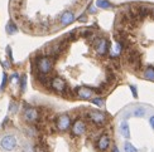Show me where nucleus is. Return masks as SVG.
I'll use <instances>...</instances> for the list:
<instances>
[{"instance_id":"nucleus-9","label":"nucleus","mask_w":154,"mask_h":152,"mask_svg":"<svg viewBox=\"0 0 154 152\" xmlns=\"http://www.w3.org/2000/svg\"><path fill=\"white\" fill-rule=\"evenodd\" d=\"M86 132V123L82 119H77L72 124V135L73 136H82Z\"/></svg>"},{"instance_id":"nucleus-21","label":"nucleus","mask_w":154,"mask_h":152,"mask_svg":"<svg viewBox=\"0 0 154 152\" xmlns=\"http://www.w3.org/2000/svg\"><path fill=\"white\" fill-rule=\"evenodd\" d=\"M91 101H92V103H94V104L99 106V107H102V106H104V99H102L101 97H95V98H92Z\"/></svg>"},{"instance_id":"nucleus-17","label":"nucleus","mask_w":154,"mask_h":152,"mask_svg":"<svg viewBox=\"0 0 154 152\" xmlns=\"http://www.w3.org/2000/svg\"><path fill=\"white\" fill-rule=\"evenodd\" d=\"M96 6L101 9H110L112 8V4L109 0H96Z\"/></svg>"},{"instance_id":"nucleus-19","label":"nucleus","mask_w":154,"mask_h":152,"mask_svg":"<svg viewBox=\"0 0 154 152\" xmlns=\"http://www.w3.org/2000/svg\"><path fill=\"white\" fill-rule=\"evenodd\" d=\"M18 31V28H17V25L13 23V22H9L8 24H6V33L13 35V34H15Z\"/></svg>"},{"instance_id":"nucleus-14","label":"nucleus","mask_w":154,"mask_h":152,"mask_svg":"<svg viewBox=\"0 0 154 152\" xmlns=\"http://www.w3.org/2000/svg\"><path fill=\"white\" fill-rule=\"evenodd\" d=\"M119 131H120L121 136H123L124 138H126V140H128V138H130V128H129V124H128L126 119L121 121L120 127H119Z\"/></svg>"},{"instance_id":"nucleus-28","label":"nucleus","mask_w":154,"mask_h":152,"mask_svg":"<svg viewBox=\"0 0 154 152\" xmlns=\"http://www.w3.org/2000/svg\"><path fill=\"white\" fill-rule=\"evenodd\" d=\"M92 35V30H85V31H82V37H91Z\"/></svg>"},{"instance_id":"nucleus-8","label":"nucleus","mask_w":154,"mask_h":152,"mask_svg":"<svg viewBox=\"0 0 154 152\" xmlns=\"http://www.w3.org/2000/svg\"><path fill=\"white\" fill-rule=\"evenodd\" d=\"M51 87H52L56 92H60V93L67 91L66 82L63 80L61 77H54V78L51 79Z\"/></svg>"},{"instance_id":"nucleus-25","label":"nucleus","mask_w":154,"mask_h":152,"mask_svg":"<svg viewBox=\"0 0 154 152\" xmlns=\"http://www.w3.org/2000/svg\"><path fill=\"white\" fill-rule=\"evenodd\" d=\"M130 91L133 93V97L134 98H138V91H137V87L134 84H130Z\"/></svg>"},{"instance_id":"nucleus-10","label":"nucleus","mask_w":154,"mask_h":152,"mask_svg":"<svg viewBox=\"0 0 154 152\" xmlns=\"http://www.w3.org/2000/svg\"><path fill=\"white\" fill-rule=\"evenodd\" d=\"M94 91L88 87H79L76 88V96L81 99H91Z\"/></svg>"},{"instance_id":"nucleus-26","label":"nucleus","mask_w":154,"mask_h":152,"mask_svg":"<svg viewBox=\"0 0 154 152\" xmlns=\"http://www.w3.org/2000/svg\"><path fill=\"white\" fill-rule=\"evenodd\" d=\"M6 54L9 57V60L13 62V54H11V48L10 47H6Z\"/></svg>"},{"instance_id":"nucleus-27","label":"nucleus","mask_w":154,"mask_h":152,"mask_svg":"<svg viewBox=\"0 0 154 152\" xmlns=\"http://www.w3.org/2000/svg\"><path fill=\"white\" fill-rule=\"evenodd\" d=\"M17 111H18V104L11 102V104H10V112H17Z\"/></svg>"},{"instance_id":"nucleus-15","label":"nucleus","mask_w":154,"mask_h":152,"mask_svg":"<svg viewBox=\"0 0 154 152\" xmlns=\"http://www.w3.org/2000/svg\"><path fill=\"white\" fill-rule=\"evenodd\" d=\"M143 75H144L145 79L154 80V67H153V66L146 67V68L144 69V72H143Z\"/></svg>"},{"instance_id":"nucleus-31","label":"nucleus","mask_w":154,"mask_h":152,"mask_svg":"<svg viewBox=\"0 0 154 152\" xmlns=\"http://www.w3.org/2000/svg\"><path fill=\"white\" fill-rule=\"evenodd\" d=\"M79 20H80V22H86V15H85V14H82V15L80 16Z\"/></svg>"},{"instance_id":"nucleus-11","label":"nucleus","mask_w":154,"mask_h":152,"mask_svg":"<svg viewBox=\"0 0 154 152\" xmlns=\"http://www.w3.org/2000/svg\"><path fill=\"white\" fill-rule=\"evenodd\" d=\"M75 22V14L71 10H66L65 13H62V15L60 16V23L62 27H67V25L72 24Z\"/></svg>"},{"instance_id":"nucleus-34","label":"nucleus","mask_w":154,"mask_h":152,"mask_svg":"<svg viewBox=\"0 0 154 152\" xmlns=\"http://www.w3.org/2000/svg\"><path fill=\"white\" fill-rule=\"evenodd\" d=\"M23 152H32V148L27 147V148H25V150H23Z\"/></svg>"},{"instance_id":"nucleus-4","label":"nucleus","mask_w":154,"mask_h":152,"mask_svg":"<svg viewBox=\"0 0 154 152\" xmlns=\"http://www.w3.org/2000/svg\"><path fill=\"white\" fill-rule=\"evenodd\" d=\"M87 117L96 126H102L106 122V115L101 111H90L87 113Z\"/></svg>"},{"instance_id":"nucleus-22","label":"nucleus","mask_w":154,"mask_h":152,"mask_svg":"<svg viewBox=\"0 0 154 152\" xmlns=\"http://www.w3.org/2000/svg\"><path fill=\"white\" fill-rule=\"evenodd\" d=\"M25 86H27V77H25V75H22L20 77V92L25 91Z\"/></svg>"},{"instance_id":"nucleus-20","label":"nucleus","mask_w":154,"mask_h":152,"mask_svg":"<svg viewBox=\"0 0 154 152\" xmlns=\"http://www.w3.org/2000/svg\"><path fill=\"white\" fill-rule=\"evenodd\" d=\"M124 151H125V152H138V148L134 146L131 142L126 141V142L124 143Z\"/></svg>"},{"instance_id":"nucleus-23","label":"nucleus","mask_w":154,"mask_h":152,"mask_svg":"<svg viewBox=\"0 0 154 152\" xmlns=\"http://www.w3.org/2000/svg\"><path fill=\"white\" fill-rule=\"evenodd\" d=\"M10 82L13 84L14 83H18V82H20V78H19V74L17 73V72H14L11 74V77H10Z\"/></svg>"},{"instance_id":"nucleus-18","label":"nucleus","mask_w":154,"mask_h":152,"mask_svg":"<svg viewBox=\"0 0 154 152\" xmlns=\"http://www.w3.org/2000/svg\"><path fill=\"white\" fill-rule=\"evenodd\" d=\"M145 115H146V110L144 107H137V108H134V111H133V116H135L138 118H142Z\"/></svg>"},{"instance_id":"nucleus-32","label":"nucleus","mask_w":154,"mask_h":152,"mask_svg":"<svg viewBox=\"0 0 154 152\" xmlns=\"http://www.w3.org/2000/svg\"><path fill=\"white\" fill-rule=\"evenodd\" d=\"M112 152H120V151H119V148H118L116 146H114V147H112Z\"/></svg>"},{"instance_id":"nucleus-12","label":"nucleus","mask_w":154,"mask_h":152,"mask_svg":"<svg viewBox=\"0 0 154 152\" xmlns=\"http://www.w3.org/2000/svg\"><path fill=\"white\" fill-rule=\"evenodd\" d=\"M24 118L27 122H30L33 123L35 122L38 119V112L35 108H33V107H27V108L24 110Z\"/></svg>"},{"instance_id":"nucleus-33","label":"nucleus","mask_w":154,"mask_h":152,"mask_svg":"<svg viewBox=\"0 0 154 152\" xmlns=\"http://www.w3.org/2000/svg\"><path fill=\"white\" fill-rule=\"evenodd\" d=\"M150 16L154 18V8H150Z\"/></svg>"},{"instance_id":"nucleus-6","label":"nucleus","mask_w":154,"mask_h":152,"mask_svg":"<svg viewBox=\"0 0 154 152\" xmlns=\"http://www.w3.org/2000/svg\"><path fill=\"white\" fill-rule=\"evenodd\" d=\"M95 50L99 55L104 57L109 52V42L105 38H97L95 42Z\"/></svg>"},{"instance_id":"nucleus-3","label":"nucleus","mask_w":154,"mask_h":152,"mask_svg":"<svg viewBox=\"0 0 154 152\" xmlns=\"http://www.w3.org/2000/svg\"><path fill=\"white\" fill-rule=\"evenodd\" d=\"M17 138L13 135H6L0 140V147L5 151H13L17 147Z\"/></svg>"},{"instance_id":"nucleus-16","label":"nucleus","mask_w":154,"mask_h":152,"mask_svg":"<svg viewBox=\"0 0 154 152\" xmlns=\"http://www.w3.org/2000/svg\"><path fill=\"white\" fill-rule=\"evenodd\" d=\"M37 80L39 82V84H42V86H51V79L47 77V74L39 73L37 75Z\"/></svg>"},{"instance_id":"nucleus-30","label":"nucleus","mask_w":154,"mask_h":152,"mask_svg":"<svg viewBox=\"0 0 154 152\" xmlns=\"http://www.w3.org/2000/svg\"><path fill=\"white\" fill-rule=\"evenodd\" d=\"M95 11H96V10L94 9V6H92V5H90V6H88V13H91V14H94Z\"/></svg>"},{"instance_id":"nucleus-1","label":"nucleus","mask_w":154,"mask_h":152,"mask_svg":"<svg viewBox=\"0 0 154 152\" xmlns=\"http://www.w3.org/2000/svg\"><path fill=\"white\" fill-rule=\"evenodd\" d=\"M37 69L42 74H48L53 69V60L49 57H39L37 58Z\"/></svg>"},{"instance_id":"nucleus-7","label":"nucleus","mask_w":154,"mask_h":152,"mask_svg":"<svg viewBox=\"0 0 154 152\" xmlns=\"http://www.w3.org/2000/svg\"><path fill=\"white\" fill-rule=\"evenodd\" d=\"M56 126L60 131H67L71 127V117L68 115H61L56 121Z\"/></svg>"},{"instance_id":"nucleus-24","label":"nucleus","mask_w":154,"mask_h":152,"mask_svg":"<svg viewBox=\"0 0 154 152\" xmlns=\"http://www.w3.org/2000/svg\"><path fill=\"white\" fill-rule=\"evenodd\" d=\"M6 80H8V75H6V73H3V79H2V84H0V91H4L5 89Z\"/></svg>"},{"instance_id":"nucleus-13","label":"nucleus","mask_w":154,"mask_h":152,"mask_svg":"<svg viewBox=\"0 0 154 152\" xmlns=\"http://www.w3.org/2000/svg\"><path fill=\"white\" fill-rule=\"evenodd\" d=\"M96 146H97V148L100 151H106L109 148V146H110V137H109L107 135H102L100 136V138L97 140V142H96Z\"/></svg>"},{"instance_id":"nucleus-29","label":"nucleus","mask_w":154,"mask_h":152,"mask_svg":"<svg viewBox=\"0 0 154 152\" xmlns=\"http://www.w3.org/2000/svg\"><path fill=\"white\" fill-rule=\"evenodd\" d=\"M149 123H150V127L154 130V115L150 116V118H149Z\"/></svg>"},{"instance_id":"nucleus-5","label":"nucleus","mask_w":154,"mask_h":152,"mask_svg":"<svg viewBox=\"0 0 154 152\" xmlns=\"http://www.w3.org/2000/svg\"><path fill=\"white\" fill-rule=\"evenodd\" d=\"M65 42H57V43H52L51 45L47 48V54L49 57H52V58H56V57H58L62 52L63 49H65Z\"/></svg>"},{"instance_id":"nucleus-2","label":"nucleus","mask_w":154,"mask_h":152,"mask_svg":"<svg viewBox=\"0 0 154 152\" xmlns=\"http://www.w3.org/2000/svg\"><path fill=\"white\" fill-rule=\"evenodd\" d=\"M126 62L130 67H133L134 69H140V66H142V60H140V55L137 50H129L126 54Z\"/></svg>"}]
</instances>
